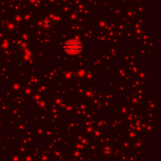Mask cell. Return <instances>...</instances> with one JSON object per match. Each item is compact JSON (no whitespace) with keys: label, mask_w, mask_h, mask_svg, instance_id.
<instances>
[{"label":"cell","mask_w":161,"mask_h":161,"mask_svg":"<svg viewBox=\"0 0 161 161\" xmlns=\"http://www.w3.org/2000/svg\"><path fill=\"white\" fill-rule=\"evenodd\" d=\"M65 51L69 54H77L81 51V44L77 41H69L68 42H66L64 46Z\"/></svg>","instance_id":"obj_1"}]
</instances>
